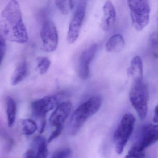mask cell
I'll use <instances>...</instances> for the list:
<instances>
[{
  "label": "cell",
  "mask_w": 158,
  "mask_h": 158,
  "mask_svg": "<svg viewBox=\"0 0 158 158\" xmlns=\"http://www.w3.org/2000/svg\"><path fill=\"white\" fill-rule=\"evenodd\" d=\"M0 27L1 35L7 40L23 44L28 40V33L23 21L19 3L11 0L2 10Z\"/></svg>",
  "instance_id": "1"
},
{
  "label": "cell",
  "mask_w": 158,
  "mask_h": 158,
  "mask_svg": "<svg viewBox=\"0 0 158 158\" xmlns=\"http://www.w3.org/2000/svg\"><path fill=\"white\" fill-rule=\"evenodd\" d=\"M102 103V100L100 96H93L75 110L69 124V130L71 135H75L77 134L85 122L98 112L101 107Z\"/></svg>",
  "instance_id": "2"
},
{
  "label": "cell",
  "mask_w": 158,
  "mask_h": 158,
  "mask_svg": "<svg viewBox=\"0 0 158 158\" xmlns=\"http://www.w3.org/2000/svg\"><path fill=\"white\" fill-rule=\"evenodd\" d=\"M158 140V124L145 126L139 138L133 144L124 158H144L145 149Z\"/></svg>",
  "instance_id": "3"
},
{
  "label": "cell",
  "mask_w": 158,
  "mask_h": 158,
  "mask_svg": "<svg viewBox=\"0 0 158 158\" xmlns=\"http://www.w3.org/2000/svg\"><path fill=\"white\" fill-rule=\"evenodd\" d=\"M129 98L139 119L145 120L148 113L149 93L143 81L133 82L129 92Z\"/></svg>",
  "instance_id": "4"
},
{
  "label": "cell",
  "mask_w": 158,
  "mask_h": 158,
  "mask_svg": "<svg viewBox=\"0 0 158 158\" xmlns=\"http://www.w3.org/2000/svg\"><path fill=\"white\" fill-rule=\"evenodd\" d=\"M135 123V118L133 114L127 113L122 117L113 136L115 151L121 154L130 139Z\"/></svg>",
  "instance_id": "5"
},
{
  "label": "cell",
  "mask_w": 158,
  "mask_h": 158,
  "mask_svg": "<svg viewBox=\"0 0 158 158\" xmlns=\"http://www.w3.org/2000/svg\"><path fill=\"white\" fill-rule=\"evenodd\" d=\"M127 5L133 26L137 31H142L149 23V3L147 1H128Z\"/></svg>",
  "instance_id": "6"
},
{
  "label": "cell",
  "mask_w": 158,
  "mask_h": 158,
  "mask_svg": "<svg viewBox=\"0 0 158 158\" xmlns=\"http://www.w3.org/2000/svg\"><path fill=\"white\" fill-rule=\"evenodd\" d=\"M87 2L79 1L75 12L73 17L70 22L67 32V41L73 44L77 40L79 36L82 24L85 15Z\"/></svg>",
  "instance_id": "7"
},
{
  "label": "cell",
  "mask_w": 158,
  "mask_h": 158,
  "mask_svg": "<svg viewBox=\"0 0 158 158\" xmlns=\"http://www.w3.org/2000/svg\"><path fill=\"white\" fill-rule=\"evenodd\" d=\"M42 49L47 52L54 51L58 47L59 37L55 24L51 21L44 22L40 31Z\"/></svg>",
  "instance_id": "8"
},
{
  "label": "cell",
  "mask_w": 158,
  "mask_h": 158,
  "mask_svg": "<svg viewBox=\"0 0 158 158\" xmlns=\"http://www.w3.org/2000/svg\"><path fill=\"white\" fill-rule=\"evenodd\" d=\"M98 49V45H93L86 49L81 53L77 65V73L81 79L86 80L88 78L90 74L89 66L95 58Z\"/></svg>",
  "instance_id": "9"
},
{
  "label": "cell",
  "mask_w": 158,
  "mask_h": 158,
  "mask_svg": "<svg viewBox=\"0 0 158 158\" xmlns=\"http://www.w3.org/2000/svg\"><path fill=\"white\" fill-rule=\"evenodd\" d=\"M59 100L55 96H46L35 101L32 104V110L34 116L45 118L49 112L59 105Z\"/></svg>",
  "instance_id": "10"
},
{
  "label": "cell",
  "mask_w": 158,
  "mask_h": 158,
  "mask_svg": "<svg viewBox=\"0 0 158 158\" xmlns=\"http://www.w3.org/2000/svg\"><path fill=\"white\" fill-rule=\"evenodd\" d=\"M72 104L70 102H64L59 104L51 115L50 123L55 127L63 125L71 113Z\"/></svg>",
  "instance_id": "11"
},
{
  "label": "cell",
  "mask_w": 158,
  "mask_h": 158,
  "mask_svg": "<svg viewBox=\"0 0 158 158\" xmlns=\"http://www.w3.org/2000/svg\"><path fill=\"white\" fill-rule=\"evenodd\" d=\"M116 11L112 2H106L103 7V16L102 18L101 27L105 31L108 32L111 29L115 23Z\"/></svg>",
  "instance_id": "12"
},
{
  "label": "cell",
  "mask_w": 158,
  "mask_h": 158,
  "mask_svg": "<svg viewBox=\"0 0 158 158\" xmlns=\"http://www.w3.org/2000/svg\"><path fill=\"white\" fill-rule=\"evenodd\" d=\"M127 74L132 78L133 82L142 81L143 63L139 56H135L131 60L127 68Z\"/></svg>",
  "instance_id": "13"
},
{
  "label": "cell",
  "mask_w": 158,
  "mask_h": 158,
  "mask_svg": "<svg viewBox=\"0 0 158 158\" xmlns=\"http://www.w3.org/2000/svg\"><path fill=\"white\" fill-rule=\"evenodd\" d=\"M125 40L120 34H115L112 36L107 41L105 48L107 52H119L123 49Z\"/></svg>",
  "instance_id": "14"
},
{
  "label": "cell",
  "mask_w": 158,
  "mask_h": 158,
  "mask_svg": "<svg viewBox=\"0 0 158 158\" xmlns=\"http://www.w3.org/2000/svg\"><path fill=\"white\" fill-rule=\"evenodd\" d=\"M28 73V66L25 61L19 63L15 67L11 77V85L15 86L22 82Z\"/></svg>",
  "instance_id": "15"
},
{
  "label": "cell",
  "mask_w": 158,
  "mask_h": 158,
  "mask_svg": "<svg viewBox=\"0 0 158 158\" xmlns=\"http://www.w3.org/2000/svg\"><path fill=\"white\" fill-rule=\"evenodd\" d=\"M48 141L45 138L41 136H39L34 139L32 147L36 151V158H47L48 154Z\"/></svg>",
  "instance_id": "16"
},
{
  "label": "cell",
  "mask_w": 158,
  "mask_h": 158,
  "mask_svg": "<svg viewBox=\"0 0 158 158\" xmlns=\"http://www.w3.org/2000/svg\"><path fill=\"white\" fill-rule=\"evenodd\" d=\"M6 112L9 127L13 126L16 118L17 105L13 98L9 96L6 99Z\"/></svg>",
  "instance_id": "17"
},
{
  "label": "cell",
  "mask_w": 158,
  "mask_h": 158,
  "mask_svg": "<svg viewBox=\"0 0 158 158\" xmlns=\"http://www.w3.org/2000/svg\"><path fill=\"white\" fill-rule=\"evenodd\" d=\"M23 132L27 135H33L37 129V125L35 121L30 119H25L22 122Z\"/></svg>",
  "instance_id": "18"
},
{
  "label": "cell",
  "mask_w": 158,
  "mask_h": 158,
  "mask_svg": "<svg viewBox=\"0 0 158 158\" xmlns=\"http://www.w3.org/2000/svg\"><path fill=\"white\" fill-rule=\"evenodd\" d=\"M37 69L40 75H44L48 72L51 65V61L48 58L40 57L37 59Z\"/></svg>",
  "instance_id": "19"
},
{
  "label": "cell",
  "mask_w": 158,
  "mask_h": 158,
  "mask_svg": "<svg viewBox=\"0 0 158 158\" xmlns=\"http://www.w3.org/2000/svg\"><path fill=\"white\" fill-rule=\"evenodd\" d=\"M55 5L62 14L66 15L69 12V2L65 1H55Z\"/></svg>",
  "instance_id": "20"
},
{
  "label": "cell",
  "mask_w": 158,
  "mask_h": 158,
  "mask_svg": "<svg viewBox=\"0 0 158 158\" xmlns=\"http://www.w3.org/2000/svg\"><path fill=\"white\" fill-rule=\"evenodd\" d=\"M72 154V151L69 148H64L56 151L52 158H69Z\"/></svg>",
  "instance_id": "21"
},
{
  "label": "cell",
  "mask_w": 158,
  "mask_h": 158,
  "mask_svg": "<svg viewBox=\"0 0 158 158\" xmlns=\"http://www.w3.org/2000/svg\"><path fill=\"white\" fill-rule=\"evenodd\" d=\"M5 39L1 35L0 38V60L2 63L6 52V43Z\"/></svg>",
  "instance_id": "22"
},
{
  "label": "cell",
  "mask_w": 158,
  "mask_h": 158,
  "mask_svg": "<svg viewBox=\"0 0 158 158\" xmlns=\"http://www.w3.org/2000/svg\"><path fill=\"white\" fill-rule=\"evenodd\" d=\"M63 129V125L59 126L56 127L55 130L52 133L49 137L48 139V141H47L48 143H50L53 139L58 137L61 134Z\"/></svg>",
  "instance_id": "23"
},
{
  "label": "cell",
  "mask_w": 158,
  "mask_h": 158,
  "mask_svg": "<svg viewBox=\"0 0 158 158\" xmlns=\"http://www.w3.org/2000/svg\"><path fill=\"white\" fill-rule=\"evenodd\" d=\"M36 151L33 147H32L26 151L22 158H36Z\"/></svg>",
  "instance_id": "24"
},
{
  "label": "cell",
  "mask_w": 158,
  "mask_h": 158,
  "mask_svg": "<svg viewBox=\"0 0 158 158\" xmlns=\"http://www.w3.org/2000/svg\"><path fill=\"white\" fill-rule=\"evenodd\" d=\"M153 121L155 123H158V104L155 107L154 110Z\"/></svg>",
  "instance_id": "25"
},
{
  "label": "cell",
  "mask_w": 158,
  "mask_h": 158,
  "mask_svg": "<svg viewBox=\"0 0 158 158\" xmlns=\"http://www.w3.org/2000/svg\"><path fill=\"white\" fill-rule=\"evenodd\" d=\"M46 120L45 118H42L41 124H40V133H43L44 131V128L46 126Z\"/></svg>",
  "instance_id": "26"
}]
</instances>
